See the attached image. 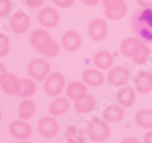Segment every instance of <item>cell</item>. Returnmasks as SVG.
I'll return each mask as SVG.
<instances>
[{"label":"cell","instance_id":"obj_3","mask_svg":"<svg viewBox=\"0 0 152 143\" xmlns=\"http://www.w3.org/2000/svg\"><path fill=\"white\" fill-rule=\"evenodd\" d=\"M120 52L136 64H145L151 55L149 46L137 38H127L122 40L120 43Z\"/></svg>","mask_w":152,"mask_h":143},{"label":"cell","instance_id":"obj_2","mask_svg":"<svg viewBox=\"0 0 152 143\" xmlns=\"http://www.w3.org/2000/svg\"><path fill=\"white\" fill-rule=\"evenodd\" d=\"M30 43L33 48L46 58H54L61 51V45L51 38L45 29H35L30 35Z\"/></svg>","mask_w":152,"mask_h":143},{"label":"cell","instance_id":"obj_36","mask_svg":"<svg viewBox=\"0 0 152 143\" xmlns=\"http://www.w3.org/2000/svg\"><path fill=\"white\" fill-rule=\"evenodd\" d=\"M144 143H152V129L144 135Z\"/></svg>","mask_w":152,"mask_h":143},{"label":"cell","instance_id":"obj_21","mask_svg":"<svg viewBox=\"0 0 152 143\" xmlns=\"http://www.w3.org/2000/svg\"><path fill=\"white\" fill-rule=\"evenodd\" d=\"M93 62H94L95 66H97L99 69H109L114 64V57L110 51L102 49L95 54Z\"/></svg>","mask_w":152,"mask_h":143},{"label":"cell","instance_id":"obj_33","mask_svg":"<svg viewBox=\"0 0 152 143\" xmlns=\"http://www.w3.org/2000/svg\"><path fill=\"white\" fill-rule=\"evenodd\" d=\"M7 74H8V73H7V69H5L4 64L0 62V83L4 79V77L7 76Z\"/></svg>","mask_w":152,"mask_h":143},{"label":"cell","instance_id":"obj_5","mask_svg":"<svg viewBox=\"0 0 152 143\" xmlns=\"http://www.w3.org/2000/svg\"><path fill=\"white\" fill-rule=\"evenodd\" d=\"M104 15L110 21H119L126 16L128 4L124 0H102Z\"/></svg>","mask_w":152,"mask_h":143},{"label":"cell","instance_id":"obj_16","mask_svg":"<svg viewBox=\"0 0 152 143\" xmlns=\"http://www.w3.org/2000/svg\"><path fill=\"white\" fill-rule=\"evenodd\" d=\"M82 79H83L84 83H86L87 86L91 88H98L101 87L102 84L105 81V76L102 72L96 69H87L83 72L82 75Z\"/></svg>","mask_w":152,"mask_h":143},{"label":"cell","instance_id":"obj_1","mask_svg":"<svg viewBox=\"0 0 152 143\" xmlns=\"http://www.w3.org/2000/svg\"><path fill=\"white\" fill-rule=\"evenodd\" d=\"M131 29L137 38L152 44V8H140L131 16Z\"/></svg>","mask_w":152,"mask_h":143},{"label":"cell","instance_id":"obj_6","mask_svg":"<svg viewBox=\"0 0 152 143\" xmlns=\"http://www.w3.org/2000/svg\"><path fill=\"white\" fill-rule=\"evenodd\" d=\"M66 79L60 72H53L48 75L44 83V91L49 96H58L63 92Z\"/></svg>","mask_w":152,"mask_h":143},{"label":"cell","instance_id":"obj_15","mask_svg":"<svg viewBox=\"0 0 152 143\" xmlns=\"http://www.w3.org/2000/svg\"><path fill=\"white\" fill-rule=\"evenodd\" d=\"M134 88L140 94H147L152 91V73L140 71L134 78Z\"/></svg>","mask_w":152,"mask_h":143},{"label":"cell","instance_id":"obj_29","mask_svg":"<svg viewBox=\"0 0 152 143\" xmlns=\"http://www.w3.org/2000/svg\"><path fill=\"white\" fill-rule=\"evenodd\" d=\"M12 11V1L11 0H0V18L5 17Z\"/></svg>","mask_w":152,"mask_h":143},{"label":"cell","instance_id":"obj_25","mask_svg":"<svg viewBox=\"0 0 152 143\" xmlns=\"http://www.w3.org/2000/svg\"><path fill=\"white\" fill-rule=\"evenodd\" d=\"M36 91H37V86L35 80L32 78H23L18 96L21 98H29L35 94Z\"/></svg>","mask_w":152,"mask_h":143},{"label":"cell","instance_id":"obj_38","mask_svg":"<svg viewBox=\"0 0 152 143\" xmlns=\"http://www.w3.org/2000/svg\"><path fill=\"white\" fill-rule=\"evenodd\" d=\"M1 118H2V113H1V110H0V120H1Z\"/></svg>","mask_w":152,"mask_h":143},{"label":"cell","instance_id":"obj_26","mask_svg":"<svg viewBox=\"0 0 152 143\" xmlns=\"http://www.w3.org/2000/svg\"><path fill=\"white\" fill-rule=\"evenodd\" d=\"M65 139L67 143H85V136L78 126H68L65 130Z\"/></svg>","mask_w":152,"mask_h":143},{"label":"cell","instance_id":"obj_37","mask_svg":"<svg viewBox=\"0 0 152 143\" xmlns=\"http://www.w3.org/2000/svg\"><path fill=\"white\" fill-rule=\"evenodd\" d=\"M18 143H31V142H29V141H20V142Z\"/></svg>","mask_w":152,"mask_h":143},{"label":"cell","instance_id":"obj_17","mask_svg":"<svg viewBox=\"0 0 152 143\" xmlns=\"http://www.w3.org/2000/svg\"><path fill=\"white\" fill-rule=\"evenodd\" d=\"M21 79H19L16 75L12 73H8L4 79L0 83V88L3 92H5L9 95H18L20 91Z\"/></svg>","mask_w":152,"mask_h":143},{"label":"cell","instance_id":"obj_23","mask_svg":"<svg viewBox=\"0 0 152 143\" xmlns=\"http://www.w3.org/2000/svg\"><path fill=\"white\" fill-rule=\"evenodd\" d=\"M95 107H96V98L91 94H87L81 100H76L74 104L75 110L81 114H86V113L91 112L95 109Z\"/></svg>","mask_w":152,"mask_h":143},{"label":"cell","instance_id":"obj_24","mask_svg":"<svg viewBox=\"0 0 152 143\" xmlns=\"http://www.w3.org/2000/svg\"><path fill=\"white\" fill-rule=\"evenodd\" d=\"M36 111V105L35 102L31 100L26 98L19 104L18 107V115L21 120H30L33 118V115L35 114Z\"/></svg>","mask_w":152,"mask_h":143},{"label":"cell","instance_id":"obj_34","mask_svg":"<svg viewBox=\"0 0 152 143\" xmlns=\"http://www.w3.org/2000/svg\"><path fill=\"white\" fill-rule=\"evenodd\" d=\"M81 2L87 7H95L100 2V0H81Z\"/></svg>","mask_w":152,"mask_h":143},{"label":"cell","instance_id":"obj_28","mask_svg":"<svg viewBox=\"0 0 152 143\" xmlns=\"http://www.w3.org/2000/svg\"><path fill=\"white\" fill-rule=\"evenodd\" d=\"M10 38L0 32V58H4L10 51Z\"/></svg>","mask_w":152,"mask_h":143},{"label":"cell","instance_id":"obj_11","mask_svg":"<svg viewBox=\"0 0 152 143\" xmlns=\"http://www.w3.org/2000/svg\"><path fill=\"white\" fill-rule=\"evenodd\" d=\"M38 21L44 28L52 29L60 21V13L52 7H45L38 13Z\"/></svg>","mask_w":152,"mask_h":143},{"label":"cell","instance_id":"obj_19","mask_svg":"<svg viewBox=\"0 0 152 143\" xmlns=\"http://www.w3.org/2000/svg\"><path fill=\"white\" fill-rule=\"evenodd\" d=\"M66 94L68 96L69 100H79L86 96L87 93V87L85 83H82L80 81H72L67 86L66 88Z\"/></svg>","mask_w":152,"mask_h":143},{"label":"cell","instance_id":"obj_10","mask_svg":"<svg viewBox=\"0 0 152 143\" xmlns=\"http://www.w3.org/2000/svg\"><path fill=\"white\" fill-rule=\"evenodd\" d=\"M31 25L30 17L27 13L23 11H17L11 16L10 18V27L11 30L16 34L26 33L29 30Z\"/></svg>","mask_w":152,"mask_h":143},{"label":"cell","instance_id":"obj_27","mask_svg":"<svg viewBox=\"0 0 152 143\" xmlns=\"http://www.w3.org/2000/svg\"><path fill=\"white\" fill-rule=\"evenodd\" d=\"M134 121L140 127L152 129V109L140 110L135 114Z\"/></svg>","mask_w":152,"mask_h":143},{"label":"cell","instance_id":"obj_20","mask_svg":"<svg viewBox=\"0 0 152 143\" xmlns=\"http://www.w3.org/2000/svg\"><path fill=\"white\" fill-rule=\"evenodd\" d=\"M124 109L122 106L118 105H110L107 107L104 108L103 112H102V116L107 122L110 123H118L121 122L124 119Z\"/></svg>","mask_w":152,"mask_h":143},{"label":"cell","instance_id":"obj_22","mask_svg":"<svg viewBox=\"0 0 152 143\" xmlns=\"http://www.w3.org/2000/svg\"><path fill=\"white\" fill-rule=\"evenodd\" d=\"M70 109V104L65 97H56L49 105V113L52 116H62Z\"/></svg>","mask_w":152,"mask_h":143},{"label":"cell","instance_id":"obj_8","mask_svg":"<svg viewBox=\"0 0 152 143\" xmlns=\"http://www.w3.org/2000/svg\"><path fill=\"white\" fill-rule=\"evenodd\" d=\"M37 130L44 138L52 139L58 133L60 126L58 121L52 116H43L37 122Z\"/></svg>","mask_w":152,"mask_h":143},{"label":"cell","instance_id":"obj_7","mask_svg":"<svg viewBox=\"0 0 152 143\" xmlns=\"http://www.w3.org/2000/svg\"><path fill=\"white\" fill-rule=\"evenodd\" d=\"M27 71L29 76L35 81H45V79L50 74V64L45 59H34L28 64Z\"/></svg>","mask_w":152,"mask_h":143},{"label":"cell","instance_id":"obj_35","mask_svg":"<svg viewBox=\"0 0 152 143\" xmlns=\"http://www.w3.org/2000/svg\"><path fill=\"white\" fill-rule=\"evenodd\" d=\"M121 143H142V141L134 137H127L121 141Z\"/></svg>","mask_w":152,"mask_h":143},{"label":"cell","instance_id":"obj_12","mask_svg":"<svg viewBox=\"0 0 152 143\" xmlns=\"http://www.w3.org/2000/svg\"><path fill=\"white\" fill-rule=\"evenodd\" d=\"M130 79V72L124 66H115L107 73V80L113 87H122L128 83Z\"/></svg>","mask_w":152,"mask_h":143},{"label":"cell","instance_id":"obj_14","mask_svg":"<svg viewBox=\"0 0 152 143\" xmlns=\"http://www.w3.org/2000/svg\"><path fill=\"white\" fill-rule=\"evenodd\" d=\"M62 46L68 52H74L80 49L82 45V38L78 31L67 30L62 35Z\"/></svg>","mask_w":152,"mask_h":143},{"label":"cell","instance_id":"obj_32","mask_svg":"<svg viewBox=\"0 0 152 143\" xmlns=\"http://www.w3.org/2000/svg\"><path fill=\"white\" fill-rule=\"evenodd\" d=\"M140 8H152V0H135Z\"/></svg>","mask_w":152,"mask_h":143},{"label":"cell","instance_id":"obj_9","mask_svg":"<svg viewBox=\"0 0 152 143\" xmlns=\"http://www.w3.org/2000/svg\"><path fill=\"white\" fill-rule=\"evenodd\" d=\"M109 26L103 18H94L88 24V35L95 42H101L107 36Z\"/></svg>","mask_w":152,"mask_h":143},{"label":"cell","instance_id":"obj_30","mask_svg":"<svg viewBox=\"0 0 152 143\" xmlns=\"http://www.w3.org/2000/svg\"><path fill=\"white\" fill-rule=\"evenodd\" d=\"M53 3L58 7V8H62V9H68L70 7L75 4L76 2V0H52Z\"/></svg>","mask_w":152,"mask_h":143},{"label":"cell","instance_id":"obj_31","mask_svg":"<svg viewBox=\"0 0 152 143\" xmlns=\"http://www.w3.org/2000/svg\"><path fill=\"white\" fill-rule=\"evenodd\" d=\"M45 0H26V4L31 9H36L42 7Z\"/></svg>","mask_w":152,"mask_h":143},{"label":"cell","instance_id":"obj_4","mask_svg":"<svg viewBox=\"0 0 152 143\" xmlns=\"http://www.w3.org/2000/svg\"><path fill=\"white\" fill-rule=\"evenodd\" d=\"M87 135L94 142H103L111 135V128L105 120L99 118H93L87 123Z\"/></svg>","mask_w":152,"mask_h":143},{"label":"cell","instance_id":"obj_13","mask_svg":"<svg viewBox=\"0 0 152 143\" xmlns=\"http://www.w3.org/2000/svg\"><path fill=\"white\" fill-rule=\"evenodd\" d=\"M9 131L14 138L19 139V140H26L32 136L33 129L29 123L25 122V120H16L10 124Z\"/></svg>","mask_w":152,"mask_h":143},{"label":"cell","instance_id":"obj_18","mask_svg":"<svg viewBox=\"0 0 152 143\" xmlns=\"http://www.w3.org/2000/svg\"><path fill=\"white\" fill-rule=\"evenodd\" d=\"M117 97V102L120 106L124 108L131 107V106L134 105L135 98H136V95H135L134 89L130 86H122L120 87V89L117 91L116 93Z\"/></svg>","mask_w":152,"mask_h":143}]
</instances>
